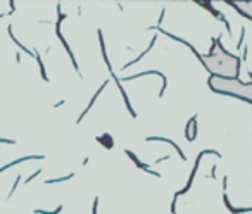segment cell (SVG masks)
Returning a JSON list of instances; mask_svg holds the SVG:
<instances>
[{"label": "cell", "mask_w": 252, "mask_h": 214, "mask_svg": "<svg viewBox=\"0 0 252 214\" xmlns=\"http://www.w3.org/2000/svg\"><path fill=\"white\" fill-rule=\"evenodd\" d=\"M207 85L212 91L221 93V95H231V97H240L247 104H250V81L242 83L238 78H225V76H212L207 80Z\"/></svg>", "instance_id": "6da1fadb"}, {"label": "cell", "mask_w": 252, "mask_h": 214, "mask_svg": "<svg viewBox=\"0 0 252 214\" xmlns=\"http://www.w3.org/2000/svg\"><path fill=\"white\" fill-rule=\"evenodd\" d=\"M197 4H198V5H202L204 9H207V11H209L211 14H214V16L218 17V19H219L221 22H225V26H226V33H228V36H233V31H231L230 22H228V19H226V17L223 16V14H221L219 11H216V9H214L212 5H209V2H197Z\"/></svg>", "instance_id": "7a4b0ae2"}, {"label": "cell", "mask_w": 252, "mask_h": 214, "mask_svg": "<svg viewBox=\"0 0 252 214\" xmlns=\"http://www.w3.org/2000/svg\"><path fill=\"white\" fill-rule=\"evenodd\" d=\"M145 140H147V142H164V143H169L171 147H174V150H176V152H178V155H180V159H181V160H187V155L183 154V150L180 149V147H178V145L174 143L173 140L164 138V136H147Z\"/></svg>", "instance_id": "3957f363"}, {"label": "cell", "mask_w": 252, "mask_h": 214, "mask_svg": "<svg viewBox=\"0 0 252 214\" xmlns=\"http://www.w3.org/2000/svg\"><path fill=\"white\" fill-rule=\"evenodd\" d=\"M107 85H109V80H105V81H104V83H102V86H100V88H98V90L95 91V95L91 97L90 104H88V105H86V109H85V111H83V114H81L80 118H78V121H76V123H78V124H80L81 121H83V118H85V116H86V112H88V111H90L91 107H93V104H95V100H97V98H98V95H100V93H102V91H104V88H105V86H107Z\"/></svg>", "instance_id": "277c9868"}, {"label": "cell", "mask_w": 252, "mask_h": 214, "mask_svg": "<svg viewBox=\"0 0 252 214\" xmlns=\"http://www.w3.org/2000/svg\"><path fill=\"white\" fill-rule=\"evenodd\" d=\"M223 202H225V205L228 207V211H230L231 214H245V212H250L252 211L250 207H233V205L230 204V200H228L226 192H223Z\"/></svg>", "instance_id": "5b68a950"}, {"label": "cell", "mask_w": 252, "mask_h": 214, "mask_svg": "<svg viewBox=\"0 0 252 214\" xmlns=\"http://www.w3.org/2000/svg\"><path fill=\"white\" fill-rule=\"evenodd\" d=\"M33 159H45V155H26V157H21V159L11 160L9 164H5V166L0 167V173L5 171V169H9V167H12V166H17V164H21V162H24V160H33Z\"/></svg>", "instance_id": "8992f818"}, {"label": "cell", "mask_w": 252, "mask_h": 214, "mask_svg": "<svg viewBox=\"0 0 252 214\" xmlns=\"http://www.w3.org/2000/svg\"><path fill=\"white\" fill-rule=\"evenodd\" d=\"M156 40H157V36H152V40H150V45H149V47H147V50H145V52H142V54H140V55H138V57H136V59H133V60H131V62H128V64H124V66H123V71H124V69H128L129 66L136 64V62H140V60L143 59L145 55H147V54H149L150 50H152V48H154V45H156Z\"/></svg>", "instance_id": "52a82bcc"}, {"label": "cell", "mask_w": 252, "mask_h": 214, "mask_svg": "<svg viewBox=\"0 0 252 214\" xmlns=\"http://www.w3.org/2000/svg\"><path fill=\"white\" fill-rule=\"evenodd\" d=\"M97 142H98V143H102V145H104V147H105L107 150H111V149L114 147L112 136H111L109 133H104V135H100V136H97Z\"/></svg>", "instance_id": "ba28073f"}, {"label": "cell", "mask_w": 252, "mask_h": 214, "mask_svg": "<svg viewBox=\"0 0 252 214\" xmlns=\"http://www.w3.org/2000/svg\"><path fill=\"white\" fill-rule=\"evenodd\" d=\"M33 55H35V59H36L38 66H40V73H42V78L45 81H48V76H47V71H45V66H43V60L42 57H40V54H38V50H33Z\"/></svg>", "instance_id": "9c48e42d"}, {"label": "cell", "mask_w": 252, "mask_h": 214, "mask_svg": "<svg viewBox=\"0 0 252 214\" xmlns=\"http://www.w3.org/2000/svg\"><path fill=\"white\" fill-rule=\"evenodd\" d=\"M74 176L73 173H69V174H66V176H62V178H54V180H45V185H52V183H59V181H67V180H71V178Z\"/></svg>", "instance_id": "30bf717a"}, {"label": "cell", "mask_w": 252, "mask_h": 214, "mask_svg": "<svg viewBox=\"0 0 252 214\" xmlns=\"http://www.w3.org/2000/svg\"><path fill=\"white\" fill-rule=\"evenodd\" d=\"M226 4H228V5H230V7H233V9H235V11L238 12V14H242V16L245 17L247 21H250V19H252V17H250V14H249V12H245V11H242L240 7L236 5V4H233V2H226Z\"/></svg>", "instance_id": "8fae6325"}, {"label": "cell", "mask_w": 252, "mask_h": 214, "mask_svg": "<svg viewBox=\"0 0 252 214\" xmlns=\"http://www.w3.org/2000/svg\"><path fill=\"white\" fill-rule=\"evenodd\" d=\"M60 211H62V205H59V207L54 209V211H43V209H35L33 212H35V214H59Z\"/></svg>", "instance_id": "7c38bea8"}, {"label": "cell", "mask_w": 252, "mask_h": 214, "mask_svg": "<svg viewBox=\"0 0 252 214\" xmlns=\"http://www.w3.org/2000/svg\"><path fill=\"white\" fill-rule=\"evenodd\" d=\"M195 119H197V114H195V116H193L192 119H188L187 126H185V129H183V131H185V136H187V140H188V142H190V128H192V123L195 121Z\"/></svg>", "instance_id": "4fadbf2b"}, {"label": "cell", "mask_w": 252, "mask_h": 214, "mask_svg": "<svg viewBox=\"0 0 252 214\" xmlns=\"http://www.w3.org/2000/svg\"><path fill=\"white\" fill-rule=\"evenodd\" d=\"M190 129H193V133L190 135V142H193V140L197 138V133H198V128H197V119H195V121L192 123V128H190Z\"/></svg>", "instance_id": "5bb4252c"}, {"label": "cell", "mask_w": 252, "mask_h": 214, "mask_svg": "<svg viewBox=\"0 0 252 214\" xmlns=\"http://www.w3.org/2000/svg\"><path fill=\"white\" fill-rule=\"evenodd\" d=\"M243 38H245V28H242V35H240V40H238V43H236L235 47L236 50H240L242 47H243Z\"/></svg>", "instance_id": "9a60e30c"}, {"label": "cell", "mask_w": 252, "mask_h": 214, "mask_svg": "<svg viewBox=\"0 0 252 214\" xmlns=\"http://www.w3.org/2000/svg\"><path fill=\"white\" fill-rule=\"evenodd\" d=\"M21 181V174H17V178H16V183H14V185H12V188H11V192H9V197L7 198H11L12 197V193H14V190H16L17 188V183Z\"/></svg>", "instance_id": "2e32d148"}, {"label": "cell", "mask_w": 252, "mask_h": 214, "mask_svg": "<svg viewBox=\"0 0 252 214\" xmlns=\"http://www.w3.org/2000/svg\"><path fill=\"white\" fill-rule=\"evenodd\" d=\"M40 173H42V169H36V171L33 173L31 176H28V180H26V183H31V180H35V178L38 176V174H40Z\"/></svg>", "instance_id": "e0dca14e"}, {"label": "cell", "mask_w": 252, "mask_h": 214, "mask_svg": "<svg viewBox=\"0 0 252 214\" xmlns=\"http://www.w3.org/2000/svg\"><path fill=\"white\" fill-rule=\"evenodd\" d=\"M0 143H9V145H14L16 142H14V140H9V138H0Z\"/></svg>", "instance_id": "ac0fdd59"}, {"label": "cell", "mask_w": 252, "mask_h": 214, "mask_svg": "<svg viewBox=\"0 0 252 214\" xmlns=\"http://www.w3.org/2000/svg\"><path fill=\"white\" fill-rule=\"evenodd\" d=\"M228 176H223V192H226V185H228Z\"/></svg>", "instance_id": "d6986e66"}, {"label": "cell", "mask_w": 252, "mask_h": 214, "mask_svg": "<svg viewBox=\"0 0 252 214\" xmlns=\"http://www.w3.org/2000/svg\"><path fill=\"white\" fill-rule=\"evenodd\" d=\"M167 159H169V155H164V157H161V159L156 160V164H159V162H164V160H167Z\"/></svg>", "instance_id": "ffe728a7"}, {"label": "cell", "mask_w": 252, "mask_h": 214, "mask_svg": "<svg viewBox=\"0 0 252 214\" xmlns=\"http://www.w3.org/2000/svg\"><path fill=\"white\" fill-rule=\"evenodd\" d=\"M216 176V166H212V171H211V178Z\"/></svg>", "instance_id": "44dd1931"}]
</instances>
